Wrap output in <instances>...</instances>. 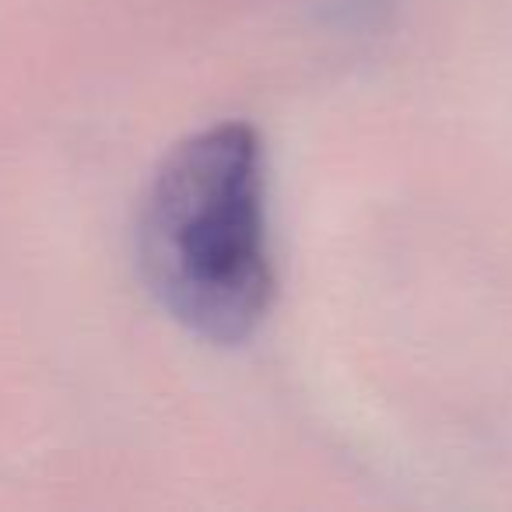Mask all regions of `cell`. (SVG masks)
Segmentation results:
<instances>
[{
    "label": "cell",
    "instance_id": "1",
    "mask_svg": "<svg viewBox=\"0 0 512 512\" xmlns=\"http://www.w3.org/2000/svg\"><path fill=\"white\" fill-rule=\"evenodd\" d=\"M158 306L214 344H242L274 295L260 141L246 123L200 130L169 151L137 221Z\"/></svg>",
    "mask_w": 512,
    "mask_h": 512
}]
</instances>
